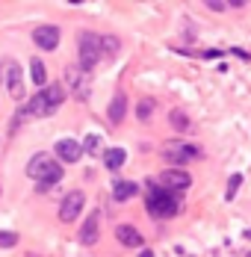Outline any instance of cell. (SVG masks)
<instances>
[{
    "instance_id": "9a60e30c",
    "label": "cell",
    "mask_w": 251,
    "mask_h": 257,
    "mask_svg": "<svg viewBox=\"0 0 251 257\" xmlns=\"http://www.w3.org/2000/svg\"><path fill=\"white\" fill-rule=\"evenodd\" d=\"M103 163H106L109 172H118L127 163V151L124 148H109V151H103Z\"/></svg>"
},
{
    "instance_id": "277c9868",
    "label": "cell",
    "mask_w": 251,
    "mask_h": 257,
    "mask_svg": "<svg viewBox=\"0 0 251 257\" xmlns=\"http://www.w3.org/2000/svg\"><path fill=\"white\" fill-rule=\"evenodd\" d=\"M163 157H166V163H172L175 169H180L183 163L198 160L201 148H198V145H189V142H169V145L163 148Z\"/></svg>"
},
{
    "instance_id": "4fadbf2b",
    "label": "cell",
    "mask_w": 251,
    "mask_h": 257,
    "mask_svg": "<svg viewBox=\"0 0 251 257\" xmlns=\"http://www.w3.org/2000/svg\"><path fill=\"white\" fill-rule=\"evenodd\" d=\"M24 118H36V115H50L48 112V101H45V92H39V95H33L30 103L24 106V112H21Z\"/></svg>"
},
{
    "instance_id": "d4e9b609",
    "label": "cell",
    "mask_w": 251,
    "mask_h": 257,
    "mask_svg": "<svg viewBox=\"0 0 251 257\" xmlns=\"http://www.w3.org/2000/svg\"><path fill=\"white\" fill-rule=\"evenodd\" d=\"M239 186H242V175H230V180H227V192H225L227 201H233V195H236Z\"/></svg>"
},
{
    "instance_id": "8992f818",
    "label": "cell",
    "mask_w": 251,
    "mask_h": 257,
    "mask_svg": "<svg viewBox=\"0 0 251 257\" xmlns=\"http://www.w3.org/2000/svg\"><path fill=\"white\" fill-rule=\"evenodd\" d=\"M3 86H6V92H9L12 98H21V95H24V74H21V65L12 62V59L3 62Z\"/></svg>"
},
{
    "instance_id": "6da1fadb",
    "label": "cell",
    "mask_w": 251,
    "mask_h": 257,
    "mask_svg": "<svg viewBox=\"0 0 251 257\" xmlns=\"http://www.w3.org/2000/svg\"><path fill=\"white\" fill-rule=\"evenodd\" d=\"M27 178L36 180L39 189L45 192V189L56 186L62 180V166H59V160H53L50 154H36L27 163Z\"/></svg>"
},
{
    "instance_id": "484cf974",
    "label": "cell",
    "mask_w": 251,
    "mask_h": 257,
    "mask_svg": "<svg viewBox=\"0 0 251 257\" xmlns=\"http://www.w3.org/2000/svg\"><path fill=\"white\" fill-rule=\"evenodd\" d=\"M139 257H154V254H151V251H142V254H139Z\"/></svg>"
},
{
    "instance_id": "9c48e42d",
    "label": "cell",
    "mask_w": 251,
    "mask_h": 257,
    "mask_svg": "<svg viewBox=\"0 0 251 257\" xmlns=\"http://www.w3.org/2000/svg\"><path fill=\"white\" fill-rule=\"evenodd\" d=\"M53 154H56L59 163H71V166H74L77 160L83 157V145L74 142V139H59V142L53 145Z\"/></svg>"
},
{
    "instance_id": "ba28073f",
    "label": "cell",
    "mask_w": 251,
    "mask_h": 257,
    "mask_svg": "<svg viewBox=\"0 0 251 257\" xmlns=\"http://www.w3.org/2000/svg\"><path fill=\"white\" fill-rule=\"evenodd\" d=\"M83 204H86V195L74 189V192H68L65 198H62V204H59V222H74L77 216L83 213Z\"/></svg>"
},
{
    "instance_id": "7c38bea8",
    "label": "cell",
    "mask_w": 251,
    "mask_h": 257,
    "mask_svg": "<svg viewBox=\"0 0 251 257\" xmlns=\"http://www.w3.org/2000/svg\"><path fill=\"white\" fill-rule=\"evenodd\" d=\"M100 236V222H98V213H92L86 222H83V228H80V242L83 245H95Z\"/></svg>"
},
{
    "instance_id": "8fae6325",
    "label": "cell",
    "mask_w": 251,
    "mask_h": 257,
    "mask_svg": "<svg viewBox=\"0 0 251 257\" xmlns=\"http://www.w3.org/2000/svg\"><path fill=\"white\" fill-rule=\"evenodd\" d=\"M115 236H118V242L127 245V248H142V245H145L142 233L136 231L133 225H118V228H115Z\"/></svg>"
},
{
    "instance_id": "44dd1931",
    "label": "cell",
    "mask_w": 251,
    "mask_h": 257,
    "mask_svg": "<svg viewBox=\"0 0 251 257\" xmlns=\"http://www.w3.org/2000/svg\"><path fill=\"white\" fill-rule=\"evenodd\" d=\"M233 6H242V0H210L207 9L213 12H225V9H233Z\"/></svg>"
},
{
    "instance_id": "7402d4cb",
    "label": "cell",
    "mask_w": 251,
    "mask_h": 257,
    "mask_svg": "<svg viewBox=\"0 0 251 257\" xmlns=\"http://www.w3.org/2000/svg\"><path fill=\"white\" fill-rule=\"evenodd\" d=\"M118 48H121V42L115 36H100V51L103 53H118Z\"/></svg>"
},
{
    "instance_id": "5bb4252c",
    "label": "cell",
    "mask_w": 251,
    "mask_h": 257,
    "mask_svg": "<svg viewBox=\"0 0 251 257\" xmlns=\"http://www.w3.org/2000/svg\"><path fill=\"white\" fill-rule=\"evenodd\" d=\"M136 192H139V186H136L133 180H115V183H112V195H115V201H130Z\"/></svg>"
},
{
    "instance_id": "5b68a950",
    "label": "cell",
    "mask_w": 251,
    "mask_h": 257,
    "mask_svg": "<svg viewBox=\"0 0 251 257\" xmlns=\"http://www.w3.org/2000/svg\"><path fill=\"white\" fill-rule=\"evenodd\" d=\"M65 83L71 89V95L80 98V101H89L92 95V80H89V71H83L80 65H68L65 68Z\"/></svg>"
},
{
    "instance_id": "30bf717a",
    "label": "cell",
    "mask_w": 251,
    "mask_h": 257,
    "mask_svg": "<svg viewBox=\"0 0 251 257\" xmlns=\"http://www.w3.org/2000/svg\"><path fill=\"white\" fill-rule=\"evenodd\" d=\"M33 42H36L42 51H53V48L59 45V27L56 24L36 27V30H33Z\"/></svg>"
},
{
    "instance_id": "2e32d148",
    "label": "cell",
    "mask_w": 251,
    "mask_h": 257,
    "mask_svg": "<svg viewBox=\"0 0 251 257\" xmlns=\"http://www.w3.org/2000/svg\"><path fill=\"white\" fill-rule=\"evenodd\" d=\"M45 101H48V112H56L59 109V103L65 101V92H62L59 83H50L48 89H45Z\"/></svg>"
},
{
    "instance_id": "ac0fdd59",
    "label": "cell",
    "mask_w": 251,
    "mask_h": 257,
    "mask_svg": "<svg viewBox=\"0 0 251 257\" xmlns=\"http://www.w3.org/2000/svg\"><path fill=\"white\" fill-rule=\"evenodd\" d=\"M169 121H172V127L180 130V133H192V121H189V115H186L183 109H172V112H169Z\"/></svg>"
},
{
    "instance_id": "3957f363",
    "label": "cell",
    "mask_w": 251,
    "mask_h": 257,
    "mask_svg": "<svg viewBox=\"0 0 251 257\" xmlns=\"http://www.w3.org/2000/svg\"><path fill=\"white\" fill-rule=\"evenodd\" d=\"M77 48H80V68H83V71L95 68L100 62V56H103V51H100V36L98 33H89V30L80 33Z\"/></svg>"
},
{
    "instance_id": "52a82bcc",
    "label": "cell",
    "mask_w": 251,
    "mask_h": 257,
    "mask_svg": "<svg viewBox=\"0 0 251 257\" xmlns=\"http://www.w3.org/2000/svg\"><path fill=\"white\" fill-rule=\"evenodd\" d=\"M189 183H192V175L183 172V169H166V172L160 175V186H163L166 192H172V195L189 189Z\"/></svg>"
},
{
    "instance_id": "d6986e66",
    "label": "cell",
    "mask_w": 251,
    "mask_h": 257,
    "mask_svg": "<svg viewBox=\"0 0 251 257\" xmlns=\"http://www.w3.org/2000/svg\"><path fill=\"white\" fill-rule=\"evenodd\" d=\"M30 77H33V83H36V86H45V83H48V74H45V62H42L39 56L30 62Z\"/></svg>"
},
{
    "instance_id": "4316f807",
    "label": "cell",
    "mask_w": 251,
    "mask_h": 257,
    "mask_svg": "<svg viewBox=\"0 0 251 257\" xmlns=\"http://www.w3.org/2000/svg\"><path fill=\"white\" fill-rule=\"evenodd\" d=\"M27 257H42V254H36V251H30V254H27Z\"/></svg>"
},
{
    "instance_id": "603a6c76",
    "label": "cell",
    "mask_w": 251,
    "mask_h": 257,
    "mask_svg": "<svg viewBox=\"0 0 251 257\" xmlns=\"http://www.w3.org/2000/svg\"><path fill=\"white\" fill-rule=\"evenodd\" d=\"M136 115H139L142 121H148L151 115H154V101H151V98H145V101H139V106H136Z\"/></svg>"
},
{
    "instance_id": "cb8c5ba5",
    "label": "cell",
    "mask_w": 251,
    "mask_h": 257,
    "mask_svg": "<svg viewBox=\"0 0 251 257\" xmlns=\"http://www.w3.org/2000/svg\"><path fill=\"white\" fill-rule=\"evenodd\" d=\"M18 245V233L15 231H0V248H15Z\"/></svg>"
},
{
    "instance_id": "7a4b0ae2",
    "label": "cell",
    "mask_w": 251,
    "mask_h": 257,
    "mask_svg": "<svg viewBox=\"0 0 251 257\" xmlns=\"http://www.w3.org/2000/svg\"><path fill=\"white\" fill-rule=\"evenodd\" d=\"M145 207L154 219H172L177 213V198L172 192H166L163 186H151L148 198H145Z\"/></svg>"
},
{
    "instance_id": "e0dca14e",
    "label": "cell",
    "mask_w": 251,
    "mask_h": 257,
    "mask_svg": "<svg viewBox=\"0 0 251 257\" xmlns=\"http://www.w3.org/2000/svg\"><path fill=\"white\" fill-rule=\"evenodd\" d=\"M124 112H127V98L118 92V95L112 98V103H109V121H112V124H121V121H124Z\"/></svg>"
},
{
    "instance_id": "ffe728a7",
    "label": "cell",
    "mask_w": 251,
    "mask_h": 257,
    "mask_svg": "<svg viewBox=\"0 0 251 257\" xmlns=\"http://www.w3.org/2000/svg\"><path fill=\"white\" fill-rule=\"evenodd\" d=\"M100 151V136L98 133H89V136H86V142H83V154H98Z\"/></svg>"
}]
</instances>
